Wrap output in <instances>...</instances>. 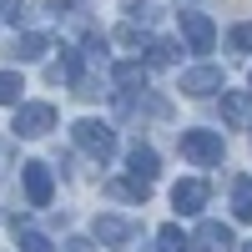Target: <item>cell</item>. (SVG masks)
I'll return each mask as SVG.
<instances>
[{
  "label": "cell",
  "instance_id": "cell-1",
  "mask_svg": "<svg viewBox=\"0 0 252 252\" xmlns=\"http://www.w3.org/2000/svg\"><path fill=\"white\" fill-rule=\"evenodd\" d=\"M71 141H76L86 157H96V161H111V157H116V131H111L106 121H91V116L76 121V126H71Z\"/></svg>",
  "mask_w": 252,
  "mask_h": 252
},
{
  "label": "cell",
  "instance_id": "cell-2",
  "mask_svg": "<svg viewBox=\"0 0 252 252\" xmlns=\"http://www.w3.org/2000/svg\"><path fill=\"white\" fill-rule=\"evenodd\" d=\"M177 146H182V157L192 161V166H217L222 161V131H202V126H192V131H182L177 136Z\"/></svg>",
  "mask_w": 252,
  "mask_h": 252
},
{
  "label": "cell",
  "instance_id": "cell-3",
  "mask_svg": "<svg viewBox=\"0 0 252 252\" xmlns=\"http://www.w3.org/2000/svg\"><path fill=\"white\" fill-rule=\"evenodd\" d=\"M15 136H46V131H56V106L51 101H20L15 106V126H10Z\"/></svg>",
  "mask_w": 252,
  "mask_h": 252
},
{
  "label": "cell",
  "instance_id": "cell-4",
  "mask_svg": "<svg viewBox=\"0 0 252 252\" xmlns=\"http://www.w3.org/2000/svg\"><path fill=\"white\" fill-rule=\"evenodd\" d=\"M20 182H26L31 207H51V197H56V177H51L46 161H26V166H20Z\"/></svg>",
  "mask_w": 252,
  "mask_h": 252
},
{
  "label": "cell",
  "instance_id": "cell-5",
  "mask_svg": "<svg viewBox=\"0 0 252 252\" xmlns=\"http://www.w3.org/2000/svg\"><path fill=\"white\" fill-rule=\"evenodd\" d=\"M182 35H187V46H192V51H212V46H217V26H212L202 10H182Z\"/></svg>",
  "mask_w": 252,
  "mask_h": 252
},
{
  "label": "cell",
  "instance_id": "cell-6",
  "mask_svg": "<svg viewBox=\"0 0 252 252\" xmlns=\"http://www.w3.org/2000/svg\"><path fill=\"white\" fill-rule=\"evenodd\" d=\"M207 197H212V187H207L202 177H187V182L172 187V207H177V212H202Z\"/></svg>",
  "mask_w": 252,
  "mask_h": 252
},
{
  "label": "cell",
  "instance_id": "cell-7",
  "mask_svg": "<svg viewBox=\"0 0 252 252\" xmlns=\"http://www.w3.org/2000/svg\"><path fill=\"white\" fill-rule=\"evenodd\" d=\"M96 237L106 242V247H126V242L136 237V222H131V217H111V212H101V217H96Z\"/></svg>",
  "mask_w": 252,
  "mask_h": 252
},
{
  "label": "cell",
  "instance_id": "cell-8",
  "mask_svg": "<svg viewBox=\"0 0 252 252\" xmlns=\"http://www.w3.org/2000/svg\"><path fill=\"white\" fill-rule=\"evenodd\" d=\"M182 91H187V96H212V91H222V71H217V66H192V71H182Z\"/></svg>",
  "mask_w": 252,
  "mask_h": 252
},
{
  "label": "cell",
  "instance_id": "cell-9",
  "mask_svg": "<svg viewBox=\"0 0 252 252\" xmlns=\"http://www.w3.org/2000/svg\"><path fill=\"white\" fill-rule=\"evenodd\" d=\"M106 192H111L116 202H146V197H152V177H141V172H131V177H111Z\"/></svg>",
  "mask_w": 252,
  "mask_h": 252
},
{
  "label": "cell",
  "instance_id": "cell-10",
  "mask_svg": "<svg viewBox=\"0 0 252 252\" xmlns=\"http://www.w3.org/2000/svg\"><path fill=\"white\" fill-rule=\"evenodd\" d=\"M197 252H232V227H222V222H202L197 227V237H192Z\"/></svg>",
  "mask_w": 252,
  "mask_h": 252
},
{
  "label": "cell",
  "instance_id": "cell-11",
  "mask_svg": "<svg viewBox=\"0 0 252 252\" xmlns=\"http://www.w3.org/2000/svg\"><path fill=\"white\" fill-rule=\"evenodd\" d=\"M46 51H51V35H46V31H26V35L15 40L10 56H15V61H40Z\"/></svg>",
  "mask_w": 252,
  "mask_h": 252
},
{
  "label": "cell",
  "instance_id": "cell-12",
  "mask_svg": "<svg viewBox=\"0 0 252 252\" xmlns=\"http://www.w3.org/2000/svg\"><path fill=\"white\" fill-rule=\"evenodd\" d=\"M222 116L232 121V126H247V116H252V96H247V91H222Z\"/></svg>",
  "mask_w": 252,
  "mask_h": 252
},
{
  "label": "cell",
  "instance_id": "cell-13",
  "mask_svg": "<svg viewBox=\"0 0 252 252\" xmlns=\"http://www.w3.org/2000/svg\"><path fill=\"white\" fill-rule=\"evenodd\" d=\"M232 217L252 222V177H232Z\"/></svg>",
  "mask_w": 252,
  "mask_h": 252
},
{
  "label": "cell",
  "instance_id": "cell-14",
  "mask_svg": "<svg viewBox=\"0 0 252 252\" xmlns=\"http://www.w3.org/2000/svg\"><path fill=\"white\" fill-rule=\"evenodd\" d=\"M15 242H20V252H51V242L35 232V227L26 222V217H15Z\"/></svg>",
  "mask_w": 252,
  "mask_h": 252
},
{
  "label": "cell",
  "instance_id": "cell-15",
  "mask_svg": "<svg viewBox=\"0 0 252 252\" xmlns=\"http://www.w3.org/2000/svg\"><path fill=\"white\" fill-rule=\"evenodd\" d=\"M126 161H131V172H141V177H157V152L146 141H136L131 152H126Z\"/></svg>",
  "mask_w": 252,
  "mask_h": 252
},
{
  "label": "cell",
  "instance_id": "cell-16",
  "mask_svg": "<svg viewBox=\"0 0 252 252\" xmlns=\"http://www.w3.org/2000/svg\"><path fill=\"white\" fill-rule=\"evenodd\" d=\"M116 86H126V91L146 86V66H141V61H126V66H116Z\"/></svg>",
  "mask_w": 252,
  "mask_h": 252
},
{
  "label": "cell",
  "instance_id": "cell-17",
  "mask_svg": "<svg viewBox=\"0 0 252 252\" xmlns=\"http://www.w3.org/2000/svg\"><path fill=\"white\" fill-rule=\"evenodd\" d=\"M157 247H161V252H192V242L182 237V227H161V232H157Z\"/></svg>",
  "mask_w": 252,
  "mask_h": 252
},
{
  "label": "cell",
  "instance_id": "cell-18",
  "mask_svg": "<svg viewBox=\"0 0 252 252\" xmlns=\"http://www.w3.org/2000/svg\"><path fill=\"white\" fill-rule=\"evenodd\" d=\"M20 91H26V86H20V76H15V71H0V106H15Z\"/></svg>",
  "mask_w": 252,
  "mask_h": 252
},
{
  "label": "cell",
  "instance_id": "cell-19",
  "mask_svg": "<svg viewBox=\"0 0 252 252\" xmlns=\"http://www.w3.org/2000/svg\"><path fill=\"white\" fill-rule=\"evenodd\" d=\"M146 51H152V56H146V66H172V61H177V46H172V40H152Z\"/></svg>",
  "mask_w": 252,
  "mask_h": 252
},
{
  "label": "cell",
  "instance_id": "cell-20",
  "mask_svg": "<svg viewBox=\"0 0 252 252\" xmlns=\"http://www.w3.org/2000/svg\"><path fill=\"white\" fill-rule=\"evenodd\" d=\"M232 51H252V20H242V26H232Z\"/></svg>",
  "mask_w": 252,
  "mask_h": 252
},
{
  "label": "cell",
  "instance_id": "cell-21",
  "mask_svg": "<svg viewBox=\"0 0 252 252\" xmlns=\"http://www.w3.org/2000/svg\"><path fill=\"white\" fill-rule=\"evenodd\" d=\"M116 40H121V46H152V40H146L136 26H121V31H116Z\"/></svg>",
  "mask_w": 252,
  "mask_h": 252
},
{
  "label": "cell",
  "instance_id": "cell-22",
  "mask_svg": "<svg viewBox=\"0 0 252 252\" xmlns=\"http://www.w3.org/2000/svg\"><path fill=\"white\" fill-rule=\"evenodd\" d=\"M66 252H91V242H86V237H71V242H66Z\"/></svg>",
  "mask_w": 252,
  "mask_h": 252
},
{
  "label": "cell",
  "instance_id": "cell-23",
  "mask_svg": "<svg viewBox=\"0 0 252 252\" xmlns=\"http://www.w3.org/2000/svg\"><path fill=\"white\" fill-rule=\"evenodd\" d=\"M242 252H252V242H247V247H242Z\"/></svg>",
  "mask_w": 252,
  "mask_h": 252
}]
</instances>
